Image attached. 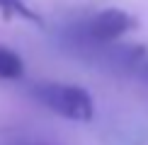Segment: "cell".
Wrapping results in <instances>:
<instances>
[{"label":"cell","mask_w":148,"mask_h":145,"mask_svg":"<svg viewBox=\"0 0 148 145\" xmlns=\"http://www.w3.org/2000/svg\"><path fill=\"white\" fill-rule=\"evenodd\" d=\"M24 75V60L8 46H0V80H20Z\"/></svg>","instance_id":"obj_2"},{"label":"cell","mask_w":148,"mask_h":145,"mask_svg":"<svg viewBox=\"0 0 148 145\" xmlns=\"http://www.w3.org/2000/svg\"><path fill=\"white\" fill-rule=\"evenodd\" d=\"M29 92L44 109L53 111L61 119L90 121L95 116V102H92V94L85 87H78V85H71V82L46 80V82H34Z\"/></svg>","instance_id":"obj_1"},{"label":"cell","mask_w":148,"mask_h":145,"mask_svg":"<svg viewBox=\"0 0 148 145\" xmlns=\"http://www.w3.org/2000/svg\"><path fill=\"white\" fill-rule=\"evenodd\" d=\"M134 75H136L138 80H143V82H148V56L143 58V63H141L138 68H136V72H134Z\"/></svg>","instance_id":"obj_4"},{"label":"cell","mask_w":148,"mask_h":145,"mask_svg":"<svg viewBox=\"0 0 148 145\" xmlns=\"http://www.w3.org/2000/svg\"><path fill=\"white\" fill-rule=\"evenodd\" d=\"M0 15L3 17H20V20L41 24V17L36 15L24 0H0Z\"/></svg>","instance_id":"obj_3"},{"label":"cell","mask_w":148,"mask_h":145,"mask_svg":"<svg viewBox=\"0 0 148 145\" xmlns=\"http://www.w3.org/2000/svg\"><path fill=\"white\" fill-rule=\"evenodd\" d=\"M15 145H51V143H41V140H27V143H15Z\"/></svg>","instance_id":"obj_5"}]
</instances>
